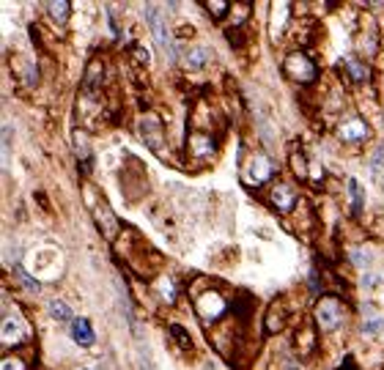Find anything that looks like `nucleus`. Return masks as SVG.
I'll list each match as a JSON object with an SVG mask.
<instances>
[{
  "label": "nucleus",
  "mask_w": 384,
  "mask_h": 370,
  "mask_svg": "<svg viewBox=\"0 0 384 370\" xmlns=\"http://www.w3.org/2000/svg\"><path fill=\"white\" fill-rule=\"evenodd\" d=\"M113 247H116L118 258H124V263L132 266V272H138L140 277L154 280L157 274H162V272H160L162 255H160L135 228H124L121 236L113 241Z\"/></svg>",
  "instance_id": "nucleus-1"
},
{
  "label": "nucleus",
  "mask_w": 384,
  "mask_h": 370,
  "mask_svg": "<svg viewBox=\"0 0 384 370\" xmlns=\"http://www.w3.org/2000/svg\"><path fill=\"white\" fill-rule=\"evenodd\" d=\"M187 291H190L192 310L206 329H211V327H217L220 321L228 318V310H231L228 294L222 288H217L209 277H195Z\"/></svg>",
  "instance_id": "nucleus-2"
},
{
  "label": "nucleus",
  "mask_w": 384,
  "mask_h": 370,
  "mask_svg": "<svg viewBox=\"0 0 384 370\" xmlns=\"http://www.w3.org/2000/svg\"><path fill=\"white\" fill-rule=\"evenodd\" d=\"M83 203H85V208H88V214H91L96 230H99L107 241H116V239L121 236L124 228H121V222H118V214H116L113 206L107 203L105 192L94 184V182H83Z\"/></svg>",
  "instance_id": "nucleus-3"
},
{
  "label": "nucleus",
  "mask_w": 384,
  "mask_h": 370,
  "mask_svg": "<svg viewBox=\"0 0 384 370\" xmlns=\"http://www.w3.org/2000/svg\"><path fill=\"white\" fill-rule=\"evenodd\" d=\"M244 340H247V335H244V321H239L236 316H233V318H225V321H220L217 327L209 329V343H211V349H214L220 357L231 360V362H236V357H239Z\"/></svg>",
  "instance_id": "nucleus-4"
},
{
  "label": "nucleus",
  "mask_w": 384,
  "mask_h": 370,
  "mask_svg": "<svg viewBox=\"0 0 384 370\" xmlns=\"http://www.w3.org/2000/svg\"><path fill=\"white\" fill-rule=\"evenodd\" d=\"M346 316H349V307L341 296L335 294H321L313 305V324L319 327L321 335H332L338 332L343 324H346Z\"/></svg>",
  "instance_id": "nucleus-5"
},
{
  "label": "nucleus",
  "mask_w": 384,
  "mask_h": 370,
  "mask_svg": "<svg viewBox=\"0 0 384 370\" xmlns=\"http://www.w3.org/2000/svg\"><path fill=\"white\" fill-rule=\"evenodd\" d=\"M220 132H203V129H187V143H184V157L190 160L192 168H206L217 160L220 154Z\"/></svg>",
  "instance_id": "nucleus-6"
},
{
  "label": "nucleus",
  "mask_w": 384,
  "mask_h": 370,
  "mask_svg": "<svg viewBox=\"0 0 384 370\" xmlns=\"http://www.w3.org/2000/svg\"><path fill=\"white\" fill-rule=\"evenodd\" d=\"M138 135L140 140L160 157V160H171V146H168V129L162 116H157L154 110H146L138 116Z\"/></svg>",
  "instance_id": "nucleus-7"
},
{
  "label": "nucleus",
  "mask_w": 384,
  "mask_h": 370,
  "mask_svg": "<svg viewBox=\"0 0 384 370\" xmlns=\"http://www.w3.org/2000/svg\"><path fill=\"white\" fill-rule=\"evenodd\" d=\"M275 162H272V157L269 154H264L261 149H253L244 160H242V168H239V176H242V182L247 186H255V189H261V186L272 184L275 182Z\"/></svg>",
  "instance_id": "nucleus-8"
},
{
  "label": "nucleus",
  "mask_w": 384,
  "mask_h": 370,
  "mask_svg": "<svg viewBox=\"0 0 384 370\" xmlns=\"http://www.w3.org/2000/svg\"><path fill=\"white\" fill-rule=\"evenodd\" d=\"M354 50L363 61H371L379 55L382 50V30H379V22L374 14H360L357 19V28H354Z\"/></svg>",
  "instance_id": "nucleus-9"
},
{
  "label": "nucleus",
  "mask_w": 384,
  "mask_h": 370,
  "mask_svg": "<svg viewBox=\"0 0 384 370\" xmlns=\"http://www.w3.org/2000/svg\"><path fill=\"white\" fill-rule=\"evenodd\" d=\"M264 200H266V206H269L272 211H277L280 217H288V214H294V211H297V206L302 203V197H299V189L291 184L288 179H275L272 184L266 186V192H264Z\"/></svg>",
  "instance_id": "nucleus-10"
},
{
  "label": "nucleus",
  "mask_w": 384,
  "mask_h": 370,
  "mask_svg": "<svg viewBox=\"0 0 384 370\" xmlns=\"http://www.w3.org/2000/svg\"><path fill=\"white\" fill-rule=\"evenodd\" d=\"M283 74L297 85H310L319 80V66L305 50H291L283 58Z\"/></svg>",
  "instance_id": "nucleus-11"
},
{
  "label": "nucleus",
  "mask_w": 384,
  "mask_h": 370,
  "mask_svg": "<svg viewBox=\"0 0 384 370\" xmlns=\"http://www.w3.org/2000/svg\"><path fill=\"white\" fill-rule=\"evenodd\" d=\"M146 25H149V30L154 33L157 44L162 47V52L176 63L182 55H179V47H176V41H173V36H171L168 19H165V14H162L160 6H146Z\"/></svg>",
  "instance_id": "nucleus-12"
},
{
  "label": "nucleus",
  "mask_w": 384,
  "mask_h": 370,
  "mask_svg": "<svg viewBox=\"0 0 384 370\" xmlns=\"http://www.w3.org/2000/svg\"><path fill=\"white\" fill-rule=\"evenodd\" d=\"M121 192L132 200V203H138V200H143L146 197V192H149V173H146V168L138 162V160H127V165H124V171H121Z\"/></svg>",
  "instance_id": "nucleus-13"
},
{
  "label": "nucleus",
  "mask_w": 384,
  "mask_h": 370,
  "mask_svg": "<svg viewBox=\"0 0 384 370\" xmlns=\"http://www.w3.org/2000/svg\"><path fill=\"white\" fill-rule=\"evenodd\" d=\"M335 135H338V140L346 143V146H360V143H368V138H371V124H368L363 116H357V113H346V116L338 118Z\"/></svg>",
  "instance_id": "nucleus-14"
},
{
  "label": "nucleus",
  "mask_w": 384,
  "mask_h": 370,
  "mask_svg": "<svg viewBox=\"0 0 384 370\" xmlns=\"http://www.w3.org/2000/svg\"><path fill=\"white\" fill-rule=\"evenodd\" d=\"M105 80H107V63H105V58L96 55V58H91L88 66H85V74H83V94H80V96L102 102Z\"/></svg>",
  "instance_id": "nucleus-15"
},
{
  "label": "nucleus",
  "mask_w": 384,
  "mask_h": 370,
  "mask_svg": "<svg viewBox=\"0 0 384 370\" xmlns=\"http://www.w3.org/2000/svg\"><path fill=\"white\" fill-rule=\"evenodd\" d=\"M30 338V329H28V324H25V318L19 316V313H3V324H0V343H3V349H19L25 340Z\"/></svg>",
  "instance_id": "nucleus-16"
},
{
  "label": "nucleus",
  "mask_w": 384,
  "mask_h": 370,
  "mask_svg": "<svg viewBox=\"0 0 384 370\" xmlns=\"http://www.w3.org/2000/svg\"><path fill=\"white\" fill-rule=\"evenodd\" d=\"M8 66H11V77H14V83H17L22 91L36 88V83H39V69H36V63H33L28 55L14 52V55L8 58Z\"/></svg>",
  "instance_id": "nucleus-17"
},
{
  "label": "nucleus",
  "mask_w": 384,
  "mask_h": 370,
  "mask_svg": "<svg viewBox=\"0 0 384 370\" xmlns=\"http://www.w3.org/2000/svg\"><path fill=\"white\" fill-rule=\"evenodd\" d=\"M288 318H291V307H288V302H286L283 296L272 299L269 307L264 310V332H266V335H277V332H283V329L288 327Z\"/></svg>",
  "instance_id": "nucleus-18"
},
{
  "label": "nucleus",
  "mask_w": 384,
  "mask_h": 370,
  "mask_svg": "<svg viewBox=\"0 0 384 370\" xmlns=\"http://www.w3.org/2000/svg\"><path fill=\"white\" fill-rule=\"evenodd\" d=\"M288 28H291V3H286V0L272 3L269 6V39L277 44Z\"/></svg>",
  "instance_id": "nucleus-19"
},
{
  "label": "nucleus",
  "mask_w": 384,
  "mask_h": 370,
  "mask_svg": "<svg viewBox=\"0 0 384 370\" xmlns=\"http://www.w3.org/2000/svg\"><path fill=\"white\" fill-rule=\"evenodd\" d=\"M319 351V327L313 321H305L302 329H297V354L302 360H310Z\"/></svg>",
  "instance_id": "nucleus-20"
},
{
  "label": "nucleus",
  "mask_w": 384,
  "mask_h": 370,
  "mask_svg": "<svg viewBox=\"0 0 384 370\" xmlns=\"http://www.w3.org/2000/svg\"><path fill=\"white\" fill-rule=\"evenodd\" d=\"M211 58L214 55H211V50L206 44H187L184 52H182V63H184L187 72H203V69H209Z\"/></svg>",
  "instance_id": "nucleus-21"
},
{
  "label": "nucleus",
  "mask_w": 384,
  "mask_h": 370,
  "mask_svg": "<svg viewBox=\"0 0 384 370\" xmlns=\"http://www.w3.org/2000/svg\"><path fill=\"white\" fill-rule=\"evenodd\" d=\"M151 291L157 294V299L160 302H165V305H176V294H179V288H176V283H173V277L171 274H157L154 280H151Z\"/></svg>",
  "instance_id": "nucleus-22"
},
{
  "label": "nucleus",
  "mask_w": 384,
  "mask_h": 370,
  "mask_svg": "<svg viewBox=\"0 0 384 370\" xmlns=\"http://www.w3.org/2000/svg\"><path fill=\"white\" fill-rule=\"evenodd\" d=\"M72 340L77 343V346H83V349H91L94 343H96V335H94V327H91V321L88 318H74L72 321Z\"/></svg>",
  "instance_id": "nucleus-23"
},
{
  "label": "nucleus",
  "mask_w": 384,
  "mask_h": 370,
  "mask_svg": "<svg viewBox=\"0 0 384 370\" xmlns=\"http://www.w3.org/2000/svg\"><path fill=\"white\" fill-rule=\"evenodd\" d=\"M341 66H343V72H346L354 83H368V80H371V66H368L363 58H343Z\"/></svg>",
  "instance_id": "nucleus-24"
},
{
  "label": "nucleus",
  "mask_w": 384,
  "mask_h": 370,
  "mask_svg": "<svg viewBox=\"0 0 384 370\" xmlns=\"http://www.w3.org/2000/svg\"><path fill=\"white\" fill-rule=\"evenodd\" d=\"M168 338L173 340V346L182 351V354H195V343H192L190 332L182 327V324H168Z\"/></svg>",
  "instance_id": "nucleus-25"
},
{
  "label": "nucleus",
  "mask_w": 384,
  "mask_h": 370,
  "mask_svg": "<svg viewBox=\"0 0 384 370\" xmlns=\"http://www.w3.org/2000/svg\"><path fill=\"white\" fill-rule=\"evenodd\" d=\"M47 14H50V19L58 28H66L69 25V17H72V3L69 0H50L47 3Z\"/></svg>",
  "instance_id": "nucleus-26"
},
{
  "label": "nucleus",
  "mask_w": 384,
  "mask_h": 370,
  "mask_svg": "<svg viewBox=\"0 0 384 370\" xmlns=\"http://www.w3.org/2000/svg\"><path fill=\"white\" fill-rule=\"evenodd\" d=\"M74 154H77V162L83 165V171L88 173L91 171V157H94V151H91V143H88V135L85 132H74Z\"/></svg>",
  "instance_id": "nucleus-27"
},
{
  "label": "nucleus",
  "mask_w": 384,
  "mask_h": 370,
  "mask_svg": "<svg viewBox=\"0 0 384 370\" xmlns=\"http://www.w3.org/2000/svg\"><path fill=\"white\" fill-rule=\"evenodd\" d=\"M288 160H291V171H294L297 179H310V176H313V173H310V162H313V160H310L302 149L294 146L291 154H288Z\"/></svg>",
  "instance_id": "nucleus-28"
},
{
  "label": "nucleus",
  "mask_w": 384,
  "mask_h": 370,
  "mask_svg": "<svg viewBox=\"0 0 384 370\" xmlns=\"http://www.w3.org/2000/svg\"><path fill=\"white\" fill-rule=\"evenodd\" d=\"M346 189H349V197H352V214L360 217L363 214V206H365V192L357 179H346Z\"/></svg>",
  "instance_id": "nucleus-29"
},
{
  "label": "nucleus",
  "mask_w": 384,
  "mask_h": 370,
  "mask_svg": "<svg viewBox=\"0 0 384 370\" xmlns=\"http://www.w3.org/2000/svg\"><path fill=\"white\" fill-rule=\"evenodd\" d=\"M203 8H206V14H209L214 22H222V19L231 14V8H233V6H231L228 0H206V3H203Z\"/></svg>",
  "instance_id": "nucleus-30"
},
{
  "label": "nucleus",
  "mask_w": 384,
  "mask_h": 370,
  "mask_svg": "<svg viewBox=\"0 0 384 370\" xmlns=\"http://www.w3.org/2000/svg\"><path fill=\"white\" fill-rule=\"evenodd\" d=\"M250 14H253V6H250V3H233V8H231V22H233V28H247Z\"/></svg>",
  "instance_id": "nucleus-31"
},
{
  "label": "nucleus",
  "mask_w": 384,
  "mask_h": 370,
  "mask_svg": "<svg viewBox=\"0 0 384 370\" xmlns=\"http://www.w3.org/2000/svg\"><path fill=\"white\" fill-rule=\"evenodd\" d=\"M368 168H371V179H374L376 184H382L384 182V143L382 146H376V151H374Z\"/></svg>",
  "instance_id": "nucleus-32"
},
{
  "label": "nucleus",
  "mask_w": 384,
  "mask_h": 370,
  "mask_svg": "<svg viewBox=\"0 0 384 370\" xmlns=\"http://www.w3.org/2000/svg\"><path fill=\"white\" fill-rule=\"evenodd\" d=\"M47 307H50V316H52L55 321H74V313L69 310V305H66V302H61V299H52Z\"/></svg>",
  "instance_id": "nucleus-33"
},
{
  "label": "nucleus",
  "mask_w": 384,
  "mask_h": 370,
  "mask_svg": "<svg viewBox=\"0 0 384 370\" xmlns=\"http://www.w3.org/2000/svg\"><path fill=\"white\" fill-rule=\"evenodd\" d=\"M349 261H352L357 269L371 272V261H374V255H371L365 247H357V250H352V252H349Z\"/></svg>",
  "instance_id": "nucleus-34"
},
{
  "label": "nucleus",
  "mask_w": 384,
  "mask_h": 370,
  "mask_svg": "<svg viewBox=\"0 0 384 370\" xmlns=\"http://www.w3.org/2000/svg\"><path fill=\"white\" fill-rule=\"evenodd\" d=\"M0 370H30V365H28V360L22 357V354H6L3 360H0Z\"/></svg>",
  "instance_id": "nucleus-35"
},
{
  "label": "nucleus",
  "mask_w": 384,
  "mask_h": 370,
  "mask_svg": "<svg viewBox=\"0 0 384 370\" xmlns=\"http://www.w3.org/2000/svg\"><path fill=\"white\" fill-rule=\"evenodd\" d=\"M14 274H17V280L22 283V288H25V291H33V294H39L41 283H39L36 277H30V274H28V272H25L19 263H14Z\"/></svg>",
  "instance_id": "nucleus-36"
},
{
  "label": "nucleus",
  "mask_w": 384,
  "mask_h": 370,
  "mask_svg": "<svg viewBox=\"0 0 384 370\" xmlns=\"http://www.w3.org/2000/svg\"><path fill=\"white\" fill-rule=\"evenodd\" d=\"M129 55L135 58L138 69H149V66H151V52H149L143 44H132V47H129Z\"/></svg>",
  "instance_id": "nucleus-37"
},
{
  "label": "nucleus",
  "mask_w": 384,
  "mask_h": 370,
  "mask_svg": "<svg viewBox=\"0 0 384 370\" xmlns=\"http://www.w3.org/2000/svg\"><path fill=\"white\" fill-rule=\"evenodd\" d=\"M379 329H384L382 318H368V321L363 324V332H365L368 338H376V335H379Z\"/></svg>",
  "instance_id": "nucleus-38"
},
{
  "label": "nucleus",
  "mask_w": 384,
  "mask_h": 370,
  "mask_svg": "<svg viewBox=\"0 0 384 370\" xmlns=\"http://www.w3.org/2000/svg\"><path fill=\"white\" fill-rule=\"evenodd\" d=\"M8 151H11V127L3 124V165L8 162Z\"/></svg>",
  "instance_id": "nucleus-39"
},
{
  "label": "nucleus",
  "mask_w": 384,
  "mask_h": 370,
  "mask_svg": "<svg viewBox=\"0 0 384 370\" xmlns=\"http://www.w3.org/2000/svg\"><path fill=\"white\" fill-rule=\"evenodd\" d=\"M371 305H374V307H384V283L371 291Z\"/></svg>",
  "instance_id": "nucleus-40"
},
{
  "label": "nucleus",
  "mask_w": 384,
  "mask_h": 370,
  "mask_svg": "<svg viewBox=\"0 0 384 370\" xmlns=\"http://www.w3.org/2000/svg\"><path fill=\"white\" fill-rule=\"evenodd\" d=\"M338 370H360L357 368V362H354V357H346V360H343V365H341V368Z\"/></svg>",
  "instance_id": "nucleus-41"
},
{
  "label": "nucleus",
  "mask_w": 384,
  "mask_h": 370,
  "mask_svg": "<svg viewBox=\"0 0 384 370\" xmlns=\"http://www.w3.org/2000/svg\"><path fill=\"white\" fill-rule=\"evenodd\" d=\"M83 370H96V368H83Z\"/></svg>",
  "instance_id": "nucleus-42"
}]
</instances>
